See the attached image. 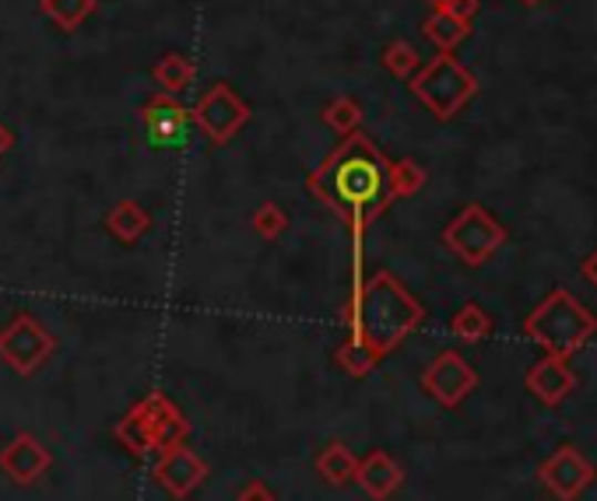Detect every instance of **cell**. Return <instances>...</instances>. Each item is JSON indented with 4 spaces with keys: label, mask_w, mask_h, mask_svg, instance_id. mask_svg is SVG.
<instances>
[{
    "label": "cell",
    "mask_w": 597,
    "mask_h": 501,
    "mask_svg": "<svg viewBox=\"0 0 597 501\" xmlns=\"http://www.w3.org/2000/svg\"><path fill=\"white\" fill-rule=\"evenodd\" d=\"M310 190L356 232H362V225L394 200L390 197V161L366 134H348L310 176Z\"/></svg>",
    "instance_id": "6da1fadb"
},
{
    "label": "cell",
    "mask_w": 597,
    "mask_h": 501,
    "mask_svg": "<svg viewBox=\"0 0 597 501\" xmlns=\"http://www.w3.org/2000/svg\"><path fill=\"white\" fill-rule=\"evenodd\" d=\"M425 320V309L419 305L415 295H408L401 281L394 274H380L356 288L352 309H348V326H352V337L366 344L369 351L383 358V354L394 351L411 330H419Z\"/></svg>",
    "instance_id": "7a4b0ae2"
},
{
    "label": "cell",
    "mask_w": 597,
    "mask_h": 501,
    "mask_svg": "<svg viewBox=\"0 0 597 501\" xmlns=\"http://www.w3.org/2000/svg\"><path fill=\"white\" fill-rule=\"evenodd\" d=\"M524 333L545 354L573 358L597 333V316L580 299H573L566 288H559L524 320Z\"/></svg>",
    "instance_id": "3957f363"
},
{
    "label": "cell",
    "mask_w": 597,
    "mask_h": 501,
    "mask_svg": "<svg viewBox=\"0 0 597 501\" xmlns=\"http://www.w3.org/2000/svg\"><path fill=\"white\" fill-rule=\"evenodd\" d=\"M478 92V77L457 56L440 53L422 71L411 74V95L436 119H454Z\"/></svg>",
    "instance_id": "277c9868"
},
{
    "label": "cell",
    "mask_w": 597,
    "mask_h": 501,
    "mask_svg": "<svg viewBox=\"0 0 597 501\" xmlns=\"http://www.w3.org/2000/svg\"><path fill=\"white\" fill-rule=\"evenodd\" d=\"M506 239H509L506 225H500L478 203H467L443 232V242L454 249L467 267H482L485 260H492L506 246Z\"/></svg>",
    "instance_id": "5b68a950"
},
{
    "label": "cell",
    "mask_w": 597,
    "mask_h": 501,
    "mask_svg": "<svg viewBox=\"0 0 597 501\" xmlns=\"http://www.w3.org/2000/svg\"><path fill=\"white\" fill-rule=\"evenodd\" d=\"M250 119V106L229 88V85H212L197 98L194 123L212 137V144H229Z\"/></svg>",
    "instance_id": "8992f818"
},
{
    "label": "cell",
    "mask_w": 597,
    "mask_h": 501,
    "mask_svg": "<svg viewBox=\"0 0 597 501\" xmlns=\"http://www.w3.org/2000/svg\"><path fill=\"white\" fill-rule=\"evenodd\" d=\"M538 473H542L545 491L555 501H580V494L597 480L594 463L580 449H573V446H563L552 459H545Z\"/></svg>",
    "instance_id": "52a82bcc"
},
{
    "label": "cell",
    "mask_w": 597,
    "mask_h": 501,
    "mask_svg": "<svg viewBox=\"0 0 597 501\" xmlns=\"http://www.w3.org/2000/svg\"><path fill=\"white\" fill-rule=\"evenodd\" d=\"M141 127L155 152H176L191 140V113L169 95H155L141 106Z\"/></svg>",
    "instance_id": "ba28073f"
},
{
    "label": "cell",
    "mask_w": 597,
    "mask_h": 501,
    "mask_svg": "<svg viewBox=\"0 0 597 501\" xmlns=\"http://www.w3.org/2000/svg\"><path fill=\"white\" fill-rule=\"evenodd\" d=\"M422 386L440 407H457L464 396L478 386V375L457 351H443L440 358L422 372Z\"/></svg>",
    "instance_id": "9c48e42d"
},
{
    "label": "cell",
    "mask_w": 597,
    "mask_h": 501,
    "mask_svg": "<svg viewBox=\"0 0 597 501\" xmlns=\"http://www.w3.org/2000/svg\"><path fill=\"white\" fill-rule=\"evenodd\" d=\"M53 354V337L32 316H18L4 333H0V358L14 365L18 372L39 368Z\"/></svg>",
    "instance_id": "30bf717a"
},
{
    "label": "cell",
    "mask_w": 597,
    "mask_h": 501,
    "mask_svg": "<svg viewBox=\"0 0 597 501\" xmlns=\"http://www.w3.org/2000/svg\"><path fill=\"white\" fill-rule=\"evenodd\" d=\"M524 383H527V389L538 396L545 407H559L566 396L576 389V372L569 368V358H559V354H545L538 365H531Z\"/></svg>",
    "instance_id": "8fae6325"
},
{
    "label": "cell",
    "mask_w": 597,
    "mask_h": 501,
    "mask_svg": "<svg viewBox=\"0 0 597 501\" xmlns=\"http://www.w3.org/2000/svg\"><path fill=\"white\" fill-rule=\"evenodd\" d=\"M356 477H359V484L380 501L394 494L401 488V480H404L401 467L387 452H373L369 459H362V463L356 467Z\"/></svg>",
    "instance_id": "7c38bea8"
},
{
    "label": "cell",
    "mask_w": 597,
    "mask_h": 501,
    "mask_svg": "<svg viewBox=\"0 0 597 501\" xmlns=\"http://www.w3.org/2000/svg\"><path fill=\"white\" fill-rule=\"evenodd\" d=\"M200 477H204V463L191 449H179V446H173V452L162 459V467H158V480L173 494H187Z\"/></svg>",
    "instance_id": "4fadbf2b"
},
{
    "label": "cell",
    "mask_w": 597,
    "mask_h": 501,
    "mask_svg": "<svg viewBox=\"0 0 597 501\" xmlns=\"http://www.w3.org/2000/svg\"><path fill=\"white\" fill-rule=\"evenodd\" d=\"M422 35H425L440 53H450V50L461 46L464 39L471 35V22H464V18L450 14V11H432L425 22H422Z\"/></svg>",
    "instance_id": "5bb4252c"
},
{
    "label": "cell",
    "mask_w": 597,
    "mask_h": 501,
    "mask_svg": "<svg viewBox=\"0 0 597 501\" xmlns=\"http://www.w3.org/2000/svg\"><path fill=\"white\" fill-rule=\"evenodd\" d=\"M106 221H110V232H113L116 239H123V242H137L144 232H148V225H152L148 211H141L134 200L116 203Z\"/></svg>",
    "instance_id": "9a60e30c"
},
{
    "label": "cell",
    "mask_w": 597,
    "mask_h": 501,
    "mask_svg": "<svg viewBox=\"0 0 597 501\" xmlns=\"http://www.w3.org/2000/svg\"><path fill=\"white\" fill-rule=\"evenodd\" d=\"M450 330H454V337L457 341H467V344H478L485 341L488 333H492V320H488V312L475 302H467L457 309V316L450 320Z\"/></svg>",
    "instance_id": "2e32d148"
},
{
    "label": "cell",
    "mask_w": 597,
    "mask_h": 501,
    "mask_svg": "<svg viewBox=\"0 0 597 501\" xmlns=\"http://www.w3.org/2000/svg\"><path fill=\"white\" fill-rule=\"evenodd\" d=\"M155 81L166 92H183V88H191V81H194V64L183 53H166L155 67Z\"/></svg>",
    "instance_id": "e0dca14e"
},
{
    "label": "cell",
    "mask_w": 597,
    "mask_h": 501,
    "mask_svg": "<svg viewBox=\"0 0 597 501\" xmlns=\"http://www.w3.org/2000/svg\"><path fill=\"white\" fill-rule=\"evenodd\" d=\"M425 169L419 161L401 158V161H390V197H415L422 186H425Z\"/></svg>",
    "instance_id": "ac0fdd59"
},
{
    "label": "cell",
    "mask_w": 597,
    "mask_h": 501,
    "mask_svg": "<svg viewBox=\"0 0 597 501\" xmlns=\"http://www.w3.org/2000/svg\"><path fill=\"white\" fill-rule=\"evenodd\" d=\"M43 11L64 32H74L95 11V0H43Z\"/></svg>",
    "instance_id": "d6986e66"
},
{
    "label": "cell",
    "mask_w": 597,
    "mask_h": 501,
    "mask_svg": "<svg viewBox=\"0 0 597 501\" xmlns=\"http://www.w3.org/2000/svg\"><path fill=\"white\" fill-rule=\"evenodd\" d=\"M323 119H327V127H331V131H338L341 137H348V134H356V127L362 123V106H359L356 98L341 95V98H334V102H327Z\"/></svg>",
    "instance_id": "ffe728a7"
},
{
    "label": "cell",
    "mask_w": 597,
    "mask_h": 501,
    "mask_svg": "<svg viewBox=\"0 0 597 501\" xmlns=\"http://www.w3.org/2000/svg\"><path fill=\"white\" fill-rule=\"evenodd\" d=\"M383 67L394 77H411L422 67V56H419L415 46L404 43V39H394V43L383 50Z\"/></svg>",
    "instance_id": "44dd1931"
},
{
    "label": "cell",
    "mask_w": 597,
    "mask_h": 501,
    "mask_svg": "<svg viewBox=\"0 0 597 501\" xmlns=\"http://www.w3.org/2000/svg\"><path fill=\"white\" fill-rule=\"evenodd\" d=\"M14 449L22 452V467H14L11 473H14V480H35L39 473H43L47 467H50V456L39 449V442H32L29 435H22V438H14Z\"/></svg>",
    "instance_id": "7402d4cb"
},
{
    "label": "cell",
    "mask_w": 597,
    "mask_h": 501,
    "mask_svg": "<svg viewBox=\"0 0 597 501\" xmlns=\"http://www.w3.org/2000/svg\"><path fill=\"white\" fill-rule=\"evenodd\" d=\"M338 362L352 372V375H366V372H373L377 368V354L369 351L366 344H359L356 337H348V344L338 351Z\"/></svg>",
    "instance_id": "603a6c76"
},
{
    "label": "cell",
    "mask_w": 597,
    "mask_h": 501,
    "mask_svg": "<svg viewBox=\"0 0 597 501\" xmlns=\"http://www.w3.org/2000/svg\"><path fill=\"white\" fill-rule=\"evenodd\" d=\"M356 459L348 456V449L344 446H331L323 452V459H320V470L327 473V480H334V484H341V480H348V477H356Z\"/></svg>",
    "instance_id": "cb8c5ba5"
},
{
    "label": "cell",
    "mask_w": 597,
    "mask_h": 501,
    "mask_svg": "<svg viewBox=\"0 0 597 501\" xmlns=\"http://www.w3.org/2000/svg\"><path fill=\"white\" fill-rule=\"evenodd\" d=\"M288 228V215L281 211L278 203H264L257 207V215H254V232L264 236V239H278L281 232Z\"/></svg>",
    "instance_id": "d4e9b609"
},
{
    "label": "cell",
    "mask_w": 597,
    "mask_h": 501,
    "mask_svg": "<svg viewBox=\"0 0 597 501\" xmlns=\"http://www.w3.org/2000/svg\"><path fill=\"white\" fill-rule=\"evenodd\" d=\"M450 14H457V18H464V22H471V18L478 14V0H450V8H446Z\"/></svg>",
    "instance_id": "484cf974"
},
{
    "label": "cell",
    "mask_w": 597,
    "mask_h": 501,
    "mask_svg": "<svg viewBox=\"0 0 597 501\" xmlns=\"http://www.w3.org/2000/svg\"><path fill=\"white\" fill-rule=\"evenodd\" d=\"M580 274H584V281H590V288H597V249L580 263Z\"/></svg>",
    "instance_id": "4316f807"
},
{
    "label": "cell",
    "mask_w": 597,
    "mask_h": 501,
    "mask_svg": "<svg viewBox=\"0 0 597 501\" xmlns=\"http://www.w3.org/2000/svg\"><path fill=\"white\" fill-rule=\"evenodd\" d=\"M239 501H271V494H267L264 484H246V491L239 494Z\"/></svg>",
    "instance_id": "83f0119b"
},
{
    "label": "cell",
    "mask_w": 597,
    "mask_h": 501,
    "mask_svg": "<svg viewBox=\"0 0 597 501\" xmlns=\"http://www.w3.org/2000/svg\"><path fill=\"white\" fill-rule=\"evenodd\" d=\"M11 148V131L8 127H0V155H4Z\"/></svg>",
    "instance_id": "f1b7e54d"
},
{
    "label": "cell",
    "mask_w": 597,
    "mask_h": 501,
    "mask_svg": "<svg viewBox=\"0 0 597 501\" xmlns=\"http://www.w3.org/2000/svg\"><path fill=\"white\" fill-rule=\"evenodd\" d=\"M425 4H429L432 11H446V8H450V0H425Z\"/></svg>",
    "instance_id": "f546056e"
},
{
    "label": "cell",
    "mask_w": 597,
    "mask_h": 501,
    "mask_svg": "<svg viewBox=\"0 0 597 501\" xmlns=\"http://www.w3.org/2000/svg\"><path fill=\"white\" fill-rule=\"evenodd\" d=\"M524 4H542V0H524Z\"/></svg>",
    "instance_id": "4dcf8cb0"
}]
</instances>
